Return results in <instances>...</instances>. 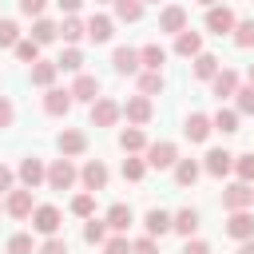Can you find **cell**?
<instances>
[{
  "instance_id": "obj_1",
  "label": "cell",
  "mask_w": 254,
  "mask_h": 254,
  "mask_svg": "<svg viewBox=\"0 0 254 254\" xmlns=\"http://www.w3.org/2000/svg\"><path fill=\"white\" fill-rule=\"evenodd\" d=\"M75 179H79V171H75V163H71L67 155L56 159V163L48 167V187H52V190H71Z\"/></svg>"
},
{
  "instance_id": "obj_2",
  "label": "cell",
  "mask_w": 254,
  "mask_h": 254,
  "mask_svg": "<svg viewBox=\"0 0 254 254\" xmlns=\"http://www.w3.org/2000/svg\"><path fill=\"white\" fill-rule=\"evenodd\" d=\"M222 206H226V210H250V206H254V187L242 183V179L230 183V187L222 190Z\"/></svg>"
},
{
  "instance_id": "obj_3",
  "label": "cell",
  "mask_w": 254,
  "mask_h": 254,
  "mask_svg": "<svg viewBox=\"0 0 254 254\" xmlns=\"http://www.w3.org/2000/svg\"><path fill=\"white\" fill-rule=\"evenodd\" d=\"M234 24H238V16H234L226 4L206 8V32H214V36H230V32H234Z\"/></svg>"
},
{
  "instance_id": "obj_4",
  "label": "cell",
  "mask_w": 254,
  "mask_h": 254,
  "mask_svg": "<svg viewBox=\"0 0 254 254\" xmlns=\"http://www.w3.org/2000/svg\"><path fill=\"white\" fill-rule=\"evenodd\" d=\"M71 103H75V99H71V87H44V111H48V115L60 119V115L71 111Z\"/></svg>"
},
{
  "instance_id": "obj_5",
  "label": "cell",
  "mask_w": 254,
  "mask_h": 254,
  "mask_svg": "<svg viewBox=\"0 0 254 254\" xmlns=\"http://www.w3.org/2000/svg\"><path fill=\"white\" fill-rule=\"evenodd\" d=\"M175 163H179V147H175V143H147V167L167 171V167H175Z\"/></svg>"
},
{
  "instance_id": "obj_6",
  "label": "cell",
  "mask_w": 254,
  "mask_h": 254,
  "mask_svg": "<svg viewBox=\"0 0 254 254\" xmlns=\"http://www.w3.org/2000/svg\"><path fill=\"white\" fill-rule=\"evenodd\" d=\"M202 171H206V175H214V179H222V175H230V171H234V155H230L226 147H210V151H206V159H202Z\"/></svg>"
},
{
  "instance_id": "obj_7",
  "label": "cell",
  "mask_w": 254,
  "mask_h": 254,
  "mask_svg": "<svg viewBox=\"0 0 254 254\" xmlns=\"http://www.w3.org/2000/svg\"><path fill=\"white\" fill-rule=\"evenodd\" d=\"M60 222H64V214H60L56 206H48V202L32 210V230H40V234H48V238L60 234Z\"/></svg>"
},
{
  "instance_id": "obj_8",
  "label": "cell",
  "mask_w": 254,
  "mask_h": 254,
  "mask_svg": "<svg viewBox=\"0 0 254 254\" xmlns=\"http://www.w3.org/2000/svg\"><path fill=\"white\" fill-rule=\"evenodd\" d=\"M119 115H123V107H119L115 99H103V95H99V99L91 103V127H115Z\"/></svg>"
},
{
  "instance_id": "obj_9",
  "label": "cell",
  "mask_w": 254,
  "mask_h": 254,
  "mask_svg": "<svg viewBox=\"0 0 254 254\" xmlns=\"http://www.w3.org/2000/svg\"><path fill=\"white\" fill-rule=\"evenodd\" d=\"M151 111H155V107H151V95H143V91H139V95H131V99L123 103V115H127V123H131V127H143V123L151 119Z\"/></svg>"
},
{
  "instance_id": "obj_10",
  "label": "cell",
  "mask_w": 254,
  "mask_h": 254,
  "mask_svg": "<svg viewBox=\"0 0 254 254\" xmlns=\"http://www.w3.org/2000/svg\"><path fill=\"white\" fill-rule=\"evenodd\" d=\"M183 28H187V8H183V4H167V8L159 12V32L179 36Z\"/></svg>"
},
{
  "instance_id": "obj_11",
  "label": "cell",
  "mask_w": 254,
  "mask_h": 254,
  "mask_svg": "<svg viewBox=\"0 0 254 254\" xmlns=\"http://www.w3.org/2000/svg\"><path fill=\"white\" fill-rule=\"evenodd\" d=\"M40 183H48V167L36 159V155H28L24 163H20V187H28V190H36Z\"/></svg>"
},
{
  "instance_id": "obj_12",
  "label": "cell",
  "mask_w": 254,
  "mask_h": 254,
  "mask_svg": "<svg viewBox=\"0 0 254 254\" xmlns=\"http://www.w3.org/2000/svg\"><path fill=\"white\" fill-rule=\"evenodd\" d=\"M4 210H8L12 218H32V210H36V202H32V190H28V187H20V190H8V202H4Z\"/></svg>"
},
{
  "instance_id": "obj_13",
  "label": "cell",
  "mask_w": 254,
  "mask_h": 254,
  "mask_svg": "<svg viewBox=\"0 0 254 254\" xmlns=\"http://www.w3.org/2000/svg\"><path fill=\"white\" fill-rule=\"evenodd\" d=\"M56 147H60V155L75 159V155H83V151H87V135H83V131H75V127H67V131H60Z\"/></svg>"
},
{
  "instance_id": "obj_14",
  "label": "cell",
  "mask_w": 254,
  "mask_h": 254,
  "mask_svg": "<svg viewBox=\"0 0 254 254\" xmlns=\"http://www.w3.org/2000/svg\"><path fill=\"white\" fill-rule=\"evenodd\" d=\"M71 99H79V103H95V99H99V79L87 75V71H79L75 83H71Z\"/></svg>"
},
{
  "instance_id": "obj_15",
  "label": "cell",
  "mask_w": 254,
  "mask_h": 254,
  "mask_svg": "<svg viewBox=\"0 0 254 254\" xmlns=\"http://www.w3.org/2000/svg\"><path fill=\"white\" fill-rule=\"evenodd\" d=\"M210 131H214V123H210V115H202V111L187 115V123H183V135H187L190 143H202V139H206Z\"/></svg>"
},
{
  "instance_id": "obj_16",
  "label": "cell",
  "mask_w": 254,
  "mask_h": 254,
  "mask_svg": "<svg viewBox=\"0 0 254 254\" xmlns=\"http://www.w3.org/2000/svg\"><path fill=\"white\" fill-rule=\"evenodd\" d=\"M210 91H214V99L222 103V99H230L234 91H238V75L230 71V67H218V75L210 79Z\"/></svg>"
},
{
  "instance_id": "obj_17",
  "label": "cell",
  "mask_w": 254,
  "mask_h": 254,
  "mask_svg": "<svg viewBox=\"0 0 254 254\" xmlns=\"http://www.w3.org/2000/svg\"><path fill=\"white\" fill-rule=\"evenodd\" d=\"M79 179H83L87 190H103V187H107V167H103L99 159H87L83 171H79Z\"/></svg>"
},
{
  "instance_id": "obj_18",
  "label": "cell",
  "mask_w": 254,
  "mask_h": 254,
  "mask_svg": "<svg viewBox=\"0 0 254 254\" xmlns=\"http://www.w3.org/2000/svg\"><path fill=\"white\" fill-rule=\"evenodd\" d=\"M226 234H230V238H238V242H242V238H250V234H254V214H250V210H230Z\"/></svg>"
},
{
  "instance_id": "obj_19",
  "label": "cell",
  "mask_w": 254,
  "mask_h": 254,
  "mask_svg": "<svg viewBox=\"0 0 254 254\" xmlns=\"http://www.w3.org/2000/svg\"><path fill=\"white\" fill-rule=\"evenodd\" d=\"M111 36H115V20H111V16H99V12H95V16L87 20V40H95V44H107Z\"/></svg>"
},
{
  "instance_id": "obj_20",
  "label": "cell",
  "mask_w": 254,
  "mask_h": 254,
  "mask_svg": "<svg viewBox=\"0 0 254 254\" xmlns=\"http://www.w3.org/2000/svg\"><path fill=\"white\" fill-rule=\"evenodd\" d=\"M111 67H115L119 75H135L143 64H139V52H135V48H115V56H111Z\"/></svg>"
},
{
  "instance_id": "obj_21",
  "label": "cell",
  "mask_w": 254,
  "mask_h": 254,
  "mask_svg": "<svg viewBox=\"0 0 254 254\" xmlns=\"http://www.w3.org/2000/svg\"><path fill=\"white\" fill-rule=\"evenodd\" d=\"M175 52H179V56H187V60H194V56L202 52V36H198V32H190V28H183V32L175 36Z\"/></svg>"
},
{
  "instance_id": "obj_22",
  "label": "cell",
  "mask_w": 254,
  "mask_h": 254,
  "mask_svg": "<svg viewBox=\"0 0 254 254\" xmlns=\"http://www.w3.org/2000/svg\"><path fill=\"white\" fill-rule=\"evenodd\" d=\"M56 75H60V64H56V60H36V64H32V83H36V87H52Z\"/></svg>"
},
{
  "instance_id": "obj_23",
  "label": "cell",
  "mask_w": 254,
  "mask_h": 254,
  "mask_svg": "<svg viewBox=\"0 0 254 254\" xmlns=\"http://www.w3.org/2000/svg\"><path fill=\"white\" fill-rule=\"evenodd\" d=\"M135 222V214H131V206L127 202H115L111 210H107V230H115V234H127V226Z\"/></svg>"
},
{
  "instance_id": "obj_24",
  "label": "cell",
  "mask_w": 254,
  "mask_h": 254,
  "mask_svg": "<svg viewBox=\"0 0 254 254\" xmlns=\"http://www.w3.org/2000/svg\"><path fill=\"white\" fill-rule=\"evenodd\" d=\"M171 230H179L183 238H190V234L198 230V210H194V206H183L179 214H171Z\"/></svg>"
},
{
  "instance_id": "obj_25",
  "label": "cell",
  "mask_w": 254,
  "mask_h": 254,
  "mask_svg": "<svg viewBox=\"0 0 254 254\" xmlns=\"http://www.w3.org/2000/svg\"><path fill=\"white\" fill-rule=\"evenodd\" d=\"M139 64H143L147 71H163V64H167V48H159V44L139 48Z\"/></svg>"
},
{
  "instance_id": "obj_26",
  "label": "cell",
  "mask_w": 254,
  "mask_h": 254,
  "mask_svg": "<svg viewBox=\"0 0 254 254\" xmlns=\"http://www.w3.org/2000/svg\"><path fill=\"white\" fill-rule=\"evenodd\" d=\"M119 147H123L127 155L147 151V135H143V127H123V131H119Z\"/></svg>"
},
{
  "instance_id": "obj_27",
  "label": "cell",
  "mask_w": 254,
  "mask_h": 254,
  "mask_svg": "<svg viewBox=\"0 0 254 254\" xmlns=\"http://www.w3.org/2000/svg\"><path fill=\"white\" fill-rule=\"evenodd\" d=\"M198 175H202V167H198L194 159H179V163H175V183H179V187H194Z\"/></svg>"
},
{
  "instance_id": "obj_28",
  "label": "cell",
  "mask_w": 254,
  "mask_h": 254,
  "mask_svg": "<svg viewBox=\"0 0 254 254\" xmlns=\"http://www.w3.org/2000/svg\"><path fill=\"white\" fill-rule=\"evenodd\" d=\"M143 226H147V234H151V238H163V234L171 230V214L155 206V210H147V218H143Z\"/></svg>"
},
{
  "instance_id": "obj_29",
  "label": "cell",
  "mask_w": 254,
  "mask_h": 254,
  "mask_svg": "<svg viewBox=\"0 0 254 254\" xmlns=\"http://www.w3.org/2000/svg\"><path fill=\"white\" fill-rule=\"evenodd\" d=\"M32 40L44 48V44H52V40H60V24H52V20H44V16H36V24H32Z\"/></svg>"
},
{
  "instance_id": "obj_30",
  "label": "cell",
  "mask_w": 254,
  "mask_h": 254,
  "mask_svg": "<svg viewBox=\"0 0 254 254\" xmlns=\"http://www.w3.org/2000/svg\"><path fill=\"white\" fill-rule=\"evenodd\" d=\"M87 36V24L79 20V16H64V24H60V40H67V44H79Z\"/></svg>"
},
{
  "instance_id": "obj_31",
  "label": "cell",
  "mask_w": 254,
  "mask_h": 254,
  "mask_svg": "<svg viewBox=\"0 0 254 254\" xmlns=\"http://www.w3.org/2000/svg\"><path fill=\"white\" fill-rule=\"evenodd\" d=\"M210 123H214V131H222V135H234V131H238V111H234V107H218V111L210 115Z\"/></svg>"
},
{
  "instance_id": "obj_32",
  "label": "cell",
  "mask_w": 254,
  "mask_h": 254,
  "mask_svg": "<svg viewBox=\"0 0 254 254\" xmlns=\"http://www.w3.org/2000/svg\"><path fill=\"white\" fill-rule=\"evenodd\" d=\"M111 4H115V20H123V24L143 20V0H111Z\"/></svg>"
},
{
  "instance_id": "obj_33",
  "label": "cell",
  "mask_w": 254,
  "mask_h": 254,
  "mask_svg": "<svg viewBox=\"0 0 254 254\" xmlns=\"http://www.w3.org/2000/svg\"><path fill=\"white\" fill-rule=\"evenodd\" d=\"M214 75H218V56L198 52L194 56V79H214Z\"/></svg>"
},
{
  "instance_id": "obj_34",
  "label": "cell",
  "mask_w": 254,
  "mask_h": 254,
  "mask_svg": "<svg viewBox=\"0 0 254 254\" xmlns=\"http://www.w3.org/2000/svg\"><path fill=\"white\" fill-rule=\"evenodd\" d=\"M83 242H91V246H103V242H107V218L99 222V218L91 214V218H87V226H83Z\"/></svg>"
},
{
  "instance_id": "obj_35",
  "label": "cell",
  "mask_w": 254,
  "mask_h": 254,
  "mask_svg": "<svg viewBox=\"0 0 254 254\" xmlns=\"http://www.w3.org/2000/svg\"><path fill=\"white\" fill-rule=\"evenodd\" d=\"M71 214H79V218H91V214H95V190H83V194H75V198H71Z\"/></svg>"
},
{
  "instance_id": "obj_36",
  "label": "cell",
  "mask_w": 254,
  "mask_h": 254,
  "mask_svg": "<svg viewBox=\"0 0 254 254\" xmlns=\"http://www.w3.org/2000/svg\"><path fill=\"white\" fill-rule=\"evenodd\" d=\"M230 36H234V48H254V20H238Z\"/></svg>"
},
{
  "instance_id": "obj_37",
  "label": "cell",
  "mask_w": 254,
  "mask_h": 254,
  "mask_svg": "<svg viewBox=\"0 0 254 254\" xmlns=\"http://www.w3.org/2000/svg\"><path fill=\"white\" fill-rule=\"evenodd\" d=\"M234 111L238 115H254V83H246V87L234 91Z\"/></svg>"
},
{
  "instance_id": "obj_38",
  "label": "cell",
  "mask_w": 254,
  "mask_h": 254,
  "mask_svg": "<svg viewBox=\"0 0 254 254\" xmlns=\"http://www.w3.org/2000/svg\"><path fill=\"white\" fill-rule=\"evenodd\" d=\"M56 64H60V71H75V75H79V67H83V52H79V48H64V56H60Z\"/></svg>"
},
{
  "instance_id": "obj_39",
  "label": "cell",
  "mask_w": 254,
  "mask_h": 254,
  "mask_svg": "<svg viewBox=\"0 0 254 254\" xmlns=\"http://www.w3.org/2000/svg\"><path fill=\"white\" fill-rule=\"evenodd\" d=\"M143 175H147V159H135V155H127V159H123V179H127V183H139Z\"/></svg>"
},
{
  "instance_id": "obj_40",
  "label": "cell",
  "mask_w": 254,
  "mask_h": 254,
  "mask_svg": "<svg viewBox=\"0 0 254 254\" xmlns=\"http://www.w3.org/2000/svg\"><path fill=\"white\" fill-rule=\"evenodd\" d=\"M139 91L143 95H159L163 91V71H143L139 75Z\"/></svg>"
},
{
  "instance_id": "obj_41",
  "label": "cell",
  "mask_w": 254,
  "mask_h": 254,
  "mask_svg": "<svg viewBox=\"0 0 254 254\" xmlns=\"http://www.w3.org/2000/svg\"><path fill=\"white\" fill-rule=\"evenodd\" d=\"M20 44V24L16 20H0V48H16Z\"/></svg>"
},
{
  "instance_id": "obj_42",
  "label": "cell",
  "mask_w": 254,
  "mask_h": 254,
  "mask_svg": "<svg viewBox=\"0 0 254 254\" xmlns=\"http://www.w3.org/2000/svg\"><path fill=\"white\" fill-rule=\"evenodd\" d=\"M16 60H24V64H36V60H40V44H36L32 36H28V40H20V44H16Z\"/></svg>"
},
{
  "instance_id": "obj_43",
  "label": "cell",
  "mask_w": 254,
  "mask_h": 254,
  "mask_svg": "<svg viewBox=\"0 0 254 254\" xmlns=\"http://www.w3.org/2000/svg\"><path fill=\"white\" fill-rule=\"evenodd\" d=\"M234 175L242 183H254V155H234Z\"/></svg>"
},
{
  "instance_id": "obj_44",
  "label": "cell",
  "mask_w": 254,
  "mask_h": 254,
  "mask_svg": "<svg viewBox=\"0 0 254 254\" xmlns=\"http://www.w3.org/2000/svg\"><path fill=\"white\" fill-rule=\"evenodd\" d=\"M36 246H32V234H12L8 238V254H32Z\"/></svg>"
},
{
  "instance_id": "obj_45",
  "label": "cell",
  "mask_w": 254,
  "mask_h": 254,
  "mask_svg": "<svg viewBox=\"0 0 254 254\" xmlns=\"http://www.w3.org/2000/svg\"><path fill=\"white\" fill-rule=\"evenodd\" d=\"M103 254H131V242H127V234H115V238H107V242H103Z\"/></svg>"
},
{
  "instance_id": "obj_46",
  "label": "cell",
  "mask_w": 254,
  "mask_h": 254,
  "mask_svg": "<svg viewBox=\"0 0 254 254\" xmlns=\"http://www.w3.org/2000/svg\"><path fill=\"white\" fill-rule=\"evenodd\" d=\"M131 254H159V242L147 234V238H135L131 242Z\"/></svg>"
},
{
  "instance_id": "obj_47",
  "label": "cell",
  "mask_w": 254,
  "mask_h": 254,
  "mask_svg": "<svg viewBox=\"0 0 254 254\" xmlns=\"http://www.w3.org/2000/svg\"><path fill=\"white\" fill-rule=\"evenodd\" d=\"M40 254H67V242H64L60 234H52V238L40 246Z\"/></svg>"
},
{
  "instance_id": "obj_48",
  "label": "cell",
  "mask_w": 254,
  "mask_h": 254,
  "mask_svg": "<svg viewBox=\"0 0 254 254\" xmlns=\"http://www.w3.org/2000/svg\"><path fill=\"white\" fill-rule=\"evenodd\" d=\"M12 119H16V107L8 95H0V127H12Z\"/></svg>"
},
{
  "instance_id": "obj_49",
  "label": "cell",
  "mask_w": 254,
  "mask_h": 254,
  "mask_svg": "<svg viewBox=\"0 0 254 254\" xmlns=\"http://www.w3.org/2000/svg\"><path fill=\"white\" fill-rule=\"evenodd\" d=\"M44 8H48V0H20L24 16H44Z\"/></svg>"
},
{
  "instance_id": "obj_50",
  "label": "cell",
  "mask_w": 254,
  "mask_h": 254,
  "mask_svg": "<svg viewBox=\"0 0 254 254\" xmlns=\"http://www.w3.org/2000/svg\"><path fill=\"white\" fill-rule=\"evenodd\" d=\"M183 254H210V246L194 238V242H187V246H183Z\"/></svg>"
},
{
  "instance_id": "obj_51",
  "label": "cell",
  "mask_w": 254,
  "mask_h": 254,
  "mask_svg": "<svg viewBox=\"0 0 254 254\" xmlns=\"http://www.w3.org/2000/svg\"><path fill=\"white\" fill-rule=\"evenodd\" d=\"M4 190H12V171L0 163V194H4Z\"/></svg>"
},
{
  "instance_id": "obj_52",
  "label": "cell",
  "mask_w": 254,
  "mask_h": 254,
  "mask_svg": "<svg viewBox=\"0 0 254 254\" xmlns=\"http://www.w3.org/2000/svg\"><path fill=\"white\" fill-rule=\"evenodd\" d=\"M56 4H60V8H64V12H67V16H75V12H79V4H83V0H56Z\"/></svg>"
},
{
  "instance_id": "obj_53",
  "label": "cell",
  "mask_w": 254,
  "mask_h": 254,
  "mask_svg": "<svg viewBox=\"0 0 254 254\" xmlns=\"http://www.w3.org/2000/svg\"><path fill=\"white\" fill-rule=\"evenodd\" d=\"M238 254H254V234H250V238H242V242H238Z\"/></svg>"
},
{
  "instance_id": "obj_54",
  "label": "cell",
  "mask_w": 254,
  "mask_h": 254,
  "mask_svg": "<svg viewBox=\"0 0 254 254\" xmlns=\"http://www.w3.org/2000/svg\"><path fill=\"white\" fill-rule=\"evenodd\" d=\"M198 4H202V8H214V4H218V0H198Z\"/></svg>"
},
{
  "instance_id": "obj_55",
  "label": "cell",
  "mask_w": 254,
  "mask_h": 254,
  "mask_svg": "<svg viewBox=\"0 0 254 254\" xmlns=\"http://www.w3.org/2000/svg\"><path fill=\"white\" fill-rule=\"evenodd\" d=\"M246 75H250V83H254V64H250V71H246Z\"/></svg>"
},
{
  "instance_id": "obj_56",
  "label": "cell",
  "mask_w": 254,
  "mask_h": 254,
  "mask_svg": "<svg viewBox=\"0 0 254 254\" xmlns=\"http://www.w3.org/2000/svg\"><path fill=\"white\" fill-rule=\"evenodd\" d=\"M143 4H159V0H143Z\"/></svg>"
},
{
  "instance_id": "obj_57",
  "label": "cell",
  "mask_w": 254,
  "mask_h": 254,
  "mask_svg": "<svg viewBox=\"0 0 254 254\" xmlns=\"http://www.w3.org/2000/svg\"><path fill=\"white\" fill-rule=\"evenodd\" d=\"M99 4H103V0H99Z\"/></svg>"
}]
</instances>
